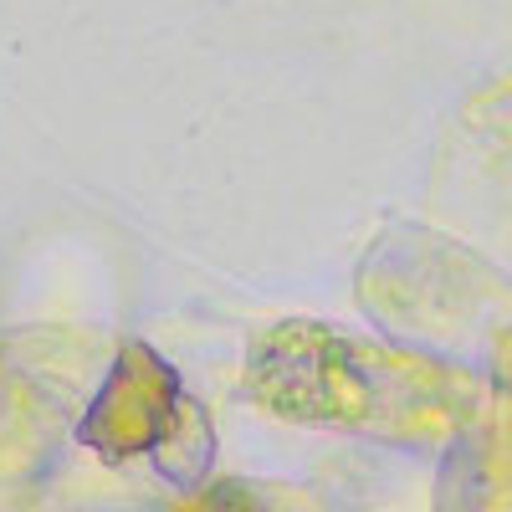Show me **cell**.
Returning a JSON list of instances; mask_svg holds the SVG:
<instances>
[{
    "label": "cell",
    "instance_id": "cell-1",
    "mask_svg": "<svg viewBox=\"0 0 512 512\" xmlns=\"http://www.w3.org/2000/svg\"><path fill=\"white\" fill-rule=\"evenodd\" d=\"M190 420V405L180 400V379L159 354L149 349H123L118 369L108 374L103 395L93 400L88 420L77 425V441L93 446L108 461L128 456H154L180 436Z\"/></svg>",
    "mask_w": 512,
    "mask_h": 512
},
{
    "label": "cell",
    "instance_id": "cell-2",
    "mask_svg": "<svg viewBox=\"0 0 512 512\" xmlns=\"http://www.w3.org/2000/svg\"><path fill=\"white\" fill-rule=\"evenodd\" d=\"M195 512H272L267 502H256L246 487H216V492H205Z\"/></svg>",
    "mask_w": 512,
    "mask_h": 512
}]
</instances>
